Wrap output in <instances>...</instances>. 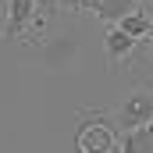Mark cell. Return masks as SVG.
Returning <instances> with one entry per match:
<instances>
[{
	"mask_svg": "<svg viewBox=\"0 0 153 153\" xmlns=\"http://www.w3.org/2000/svg\"><path fill=\"white\" fill-rule=\"evenodd\" d=\"M0 32L7 39H22V43H46L50 22L39 14L36 0H4V25H0Z\"/></svg>",
	"mask_w": 153,
	"mask_h": 153,
	"instance_id": "1",
	"label": "cell"
},
{
	"mask_svg": "<svg viewBox=\"0 0 153 153\" xmlns=\"http://www.w3.org/2000/svg\"><path fill=\"white\" fill-rule=\"evenodd\" d=\"M117 135L121 132H117L111 111H78V125H75L78 153H114Z\"/></svg>",
	"mask_w": 153,
	"mask_h": 153,
	"instance_id": "2",
	"label": "cell"
},
{
	"mask_svg": "<svg viewBox=\"0 0 153 153\" xmlns=\"http://www.w3.org/2000/svg\"><path fill=\"white\" fill-rule=\"evenodd\" d=\"M111 117H114L117 132H128L135 125H146L153 117V82H135L121 96V103L111 111Z\"/></svg>",
	"mask_w": 153,
	"mask_h": 153,
	"instance_id": "3",
	"label": "cell"
},
{
	"mask_svg": "<svg viewBox=\"0 0 153 153\" xmlns=\"http://www.w3.org/2000/svg\"><path fill=\"white\" fill-rule=\"evenodd\" d=\"M103 50H107V61H111L114 68H121V64H128V61L135 57V50H139V39H132L128 32H121L117 25H107Z\"/></svg>",
	"mask_w": 153,
	"mask_h": 153,
	"instance_id": "4",
	"label": "cell"
},
{
	"mask_svg": "<svg viewBox=\"0 0 153 153\" xmlns=\"http://www.w3.org/2000/svg\"><path fill=\"white\" fill-rule=\"evenodd\" d=\"M114 153H153V117L146 125H135V128L121 132Z\"/></svg>",
	"mask_w": 153,
	"mask_h": 153,
	"instance_id": "5",
	"label": "cell"
},
{
	"mask_svg": "<svg viewBox=\"0 0 153 153\" xmlns=\"http://www.w3.org/2000/svg\"><path fill=\"white\" fill-rule=\"evenodd\" d=\"M121 32H128L132 39H139V46H143V39L150 36V25H153V11H146V7H135V11H128L121 22H114Z\"/></svg>",
	"mask_w": 153,
	"mask_h": 153,
	"instance_id": "6",
	"label": "cell"
},
{
	"mask_svg": "<svg viewBox=\"0 0 153 153\" xmlns=\"http://www.w3.org/2000/svg\"><path fill=\"white\" fill-rule=\"evenodd\" d=\"M135 7H146V0H103L93 14L103 22V25H114V22H121L128 11H135Z\"/></svg>",
	"mask_w": 153,
	"mask_h": 153,
	"instance_id": "7",
	"label": "cell"
},
{
	"mask_svg": "<svg viewBox=\"0 0 153 153\" xmlns=\"http://www.w3.org/2000/svg\"><path fill=\"white\" fill-rule=\"evenodd\" d=\"M89 11V0H57V14H82Z\"/></svg>",
	"mask_w": 153,
	"mask_h": 153,
	"instance_id": "8",
	"label": "cell"
},
{
	"mask_svg": "<svg viewBox=\"0 0 153 153\" xmlns=\"http://www.w3.org/2000/svg\"><path fill=\"white\" fill-rule=\"evenodd\" d=\"M143 43H146V46H150V61H153V25H150V36L143 39Z\"/></svg>",
	"mask_w": 153,
	"mask_h": 153,
	"instance_id": "9",
	"label": "cell"
},
{
	"mask_svg": "<svg viewBox=\"0 0 153 153\" xmlns=\"http://www.w3.org/2000/svg\"><path fill=\"white\" fill-rule=\"evenodd\" d=\"M100 4H103V0H89V11H96V7H100Z\"/></svg>",
	"mask_w": 153,
	"mask_h": 153,
	"instance_id": "10",
	"label": "cell"
}]
</instances>
